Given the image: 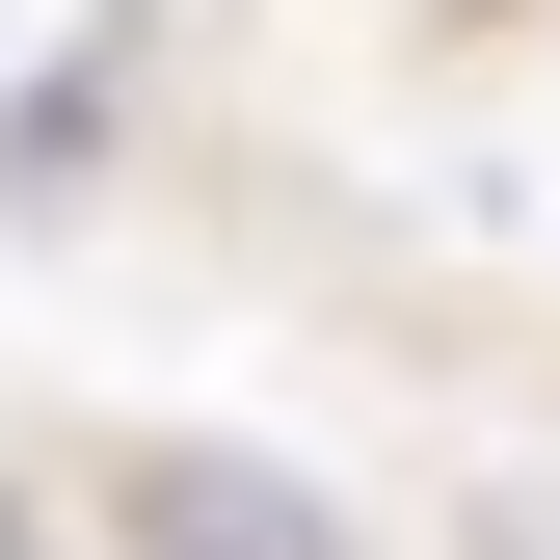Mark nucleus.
I'll return each instance as SVG.
<instances>
[{
	"label": "nucleus",
	"instance_id": "f257e3e1",
	"mask_svg": "<svg viewBox=\"0 0 560 560\" xmlns=\"http://www.w3.org/2000/svg\"><path fill=\"white\" fill-rule=\"evenodd\" d=\"M161 508L214 534V560H320V508H267V480H161Z\"/></svg>",
	"mask_w": 560,
	"mask_h": 560
}]
</instances>
